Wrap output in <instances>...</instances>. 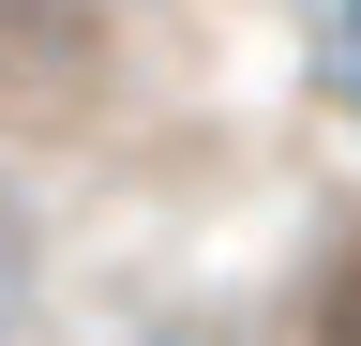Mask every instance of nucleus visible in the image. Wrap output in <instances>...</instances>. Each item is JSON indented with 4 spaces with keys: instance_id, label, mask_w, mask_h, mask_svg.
<instances>
[{
    "instance_id": "obj_2",
    "label": "nucleus",
    "mask_w": 361,
    "mask_h": 346,
    "mask_svg": "<svg viewBox=\"0 0 361 346\" xmlns=\"http://www.w3.org/2000/svg\"><path fill=\"white\" fill-rule=\"evenodd\" d=\"M316 346H361V241L331 256V286H316Z\"/></svg>"
},
{
    "instance_id": "obj_1",
    "label": "nucleus",
    "mask_w": 361,
    "mask_h": 346,
    "mask_svg": "<svg viewBox=\"0 0 361 346\" xmlns=\"http://www.w3.org/2000/svg\"><path fill=\"white\" fill-rule=\"evenodd\" d=\"M30 271H45V226H30V196L0 181V346H16V316H30Z\"/></svg>"
},
{
    "instance_id": "obj_3",
    "label": "nucleus",
    "mask_w": 361,
    "mask_h": 346,
    "mask_svg": "<svg viewBox=\"0 0 361 346\" xmlns=\"http://www.w3.org/2000/svg\"><path fill=\"white\" fill-rule=\"evenodd\" d=\"M166 346H226V331H166Z\"/></svg>"
}]
</instances>
